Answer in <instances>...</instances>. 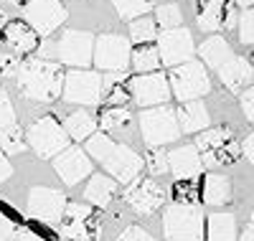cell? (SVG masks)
<instances>
[{"label": "cell", "mask_w": 254, "mask_h": 241, "mask_svg": "<svg viewBox=\"0 0 254 241\" xmlns=\"http://www.w3.org/2000/svg\"><path fill=\"white\" fill-rule=\"evenodd\" d=\"M64 79L66 74L61 71V63L46 61V59H28L20 63L15 74L18 92L31 102H54L64 92Z\"/></svg>", "instance_id": "1"}, {"label": "cell", "mask_w": 254, "mask_h": 241, "mask_svg": "<svg viewBox=\"0 0 254 241\" xmlns=\"http://www.w3.org/2000/svg\"><path fill=\"white\" fill-rule=\"evenodd\" d=\"M196 150L206 168L216 170L224 165H234L239 160L242 145L237 142L234 132L226 127H208L196 137Z\"/></svg>", "instance_id": "2"}, {"label": "cell", "mask_w": 254, "mask_h": 241, "mask_svg": "<svg viewBox=\"0 0 254 241\" xmlns=\"http://www.w3.org/2000/svg\"><path fill=\"white\" fill-rule=\"evenodd\" d=\"M163 234L168 241H203L206 218L198 206L173 203L163 213Z\"/></svg>", "instance_id": "3"}, {"label": "cell", "mask_w": 254, "mask_h": 241, "mask_svg": "<svg viewBox=\"0 0 254 241\" xmlns=\"http://www.w3.org/2000/svg\"><path fill=\"white\" fill-rule=\"evenodd\" d=\"M168 81H171L173 97L181 104L198 102L201 97L211 92V79L201 61H188V63H181V66H173L171 74H168Z\"/></svg>", "instance_id": "4"}, {"label": "cell", "mask_w": 254, "mask_h": 241, "mask_svg": "<svg viewBox=\"0 0 254 241\" xmlns=\"http://www.w3.org/2000/svg\"><path fill=\"white\" fill-rule=\"evenodd\" d=\"M140 132L147 145L163 147L181 137V124H178V112L168 104L142 109L140 115Z\"/></svg>", "instance_id": "5"}, {"label": "cell", "mask_w": 254, "mask_h": 241, "mask_svg": "<svg viewBox=\"0 0 254 241\" xmlns=\"http://www.w3.org/2000/svg\"><path fill=\"white\" fill-rule=\"evenodd\" d=\"M26 140L28 145L38 152L41 158H56L61 155L66 147H71V137L69 132L64 129L51 115L46 117H38L31 127H28V132H26Z\"/></svg>", "instance_id": "6"}, {"label": "cell", "mask_w": 254, "mask_h": 241, "mask_svg": "<svg viewBox=\"0 0 254 241\" xmlns=\"http://www.w3.org/2000/svg\"><path fill=\"white\" fill-rule=\"evenodd\" d=\"M61 97H64V102L84 104V107L99 104L104 97V76L99 71H89V69H71L66 74V79H64Z\"/></svg>", "instance_id": "7"}, {"label": "cell", "mask_w": 254, "mask_h": 241, "mask_svg": "<svg viewBox=\"0 0 254 241\" xmlns=\"http://www.w3.org/2000/svg\"><path fill=\"white\" fill-rule=\"evenodd\" d=\"M94 36L87 31H64L54 43V59L71 69H87L94 63Z\"/></svg>", "instance_id": "8"}, {"label": "cell", "mask_w": 254, "mask_h": 241, "mask_svg": "<svg viewBox=\"0 0 254 241\" xmlns=\"http://www.w3.org/2000/svg\"><path fill=\"white\" fill-rule=\"evenodd\" d=\"M94 63L99 71H127V66L132 63V46L130 38H122L117 33L99 36L94 41Z\"/></svg>", "instance_id": "9"}, {"label": "cell", "mask_w": 254, "mask_h": 241, "mask_svg": "<svg viewBox=\"0 0 254 241\" xmlns=\"http://www.w3.org/2000/svg\"><path fill=\"white\" fill-rule=\"evenodd\" d=\"M130 94H132V102L140 104L142 109L168 104L171 97H173L171 81H168V76L160 74V71L130 76Z\"/></svg>", "instance_id": "10"}, {"label": "cell", "mask_w": 254, "mask_h": 241, "mask_svg": "<svg viewBox=\"0 0 254 241\" xmlns=\"http://www.w3.org/2000/svg\"><path fill=\"white\" fill-rule=\"evenodd\" d=\"M23 18L41 38H46L66 20V8L61 0H31L23 8Z\"/></svg>", "instance_id": "11"}, {"label": "cell", "mask_w": 254, "mask_h": 241, "mask_svg": "<svg viewBox=\"0 0 254 241\" xmlns=\"http://www.w3.org/2000/svg\"><path fill=\"white\" fill-rule=\"evenodd\" d=\"M61 236L66 241H97L99 224L92 208L84 203H66L61 218Z\"/></svg>", "instance_id": "12"}, {"label": "cell", "mask_w": 254, "mask_h": 241, "mask_svg": "<svg viewBox=\"0 0 254 241\" xmlns=\"http://www.w3.org/2000/svg\"><path fill=\"white\" fill-rule=\"evenodd\" d=\"M158 51H160V61L163 66H181V63H188L196 54L193 38H190L188 28H168L158 36Z\"/></svg>", "instance_id": "13"}, {"label": "cell", "mask_w": 254, "mask_h": 241, "mask_svg": "<svg viewBox=\"0 0 254 241\" xmlns=\"http://www.w3.org/2000/svg\"><path fill=\"white\" fill-rule=\"evenodd\" d=\"M125 201L135 213L140 216H153L158 208H163L165 203V190L158 181L150 178H137L127 185L125 190Z\"/></svg>", "instance_id": "14"}, {"label": "cell", "mask_w": 254, "mask_h": 241, "mask_svg": "<svg viewBox=\"0 0 254 241\" xmlns=\"http://www.w3.org/2000/svg\"><path fill=\"white\" fill-rule=\"evenodd\" d=\"M69 198L56 188H46V185H38L31 190L28 195V213L38 221H46V224H56L64 218V211H66Z\"/></svg>", "instance_id": "15"}, {"label": "cell", "mask_w": 254, "mask_h": 241, "mask_svg": "<svg viewBox=\"0 0 254 241\" xmlns=\"http://www.w3.org/2000/svg\"><path fill=\"white\" fill-rule=\"evenodd\" d=\"M102 165H104V170H107V175H112L117 183L130 185L132 181L140 178V170H142L145 160L137 155L132 147L115 145V147L107 152V158L102 160Z\"/></svg>", "instance_id": "16"}, {"label": "cell", "mask_w": 254, "mask_h": 241, "mask_svg": "<svg viewBox=\"0 0 254 241\" xmlns=\"http://www.w3.org/2000/svg\"><path fill=\"white\" fill-rule=\"evenodd\" d=\"M54 170L66 185H76L79 181H84V178L92 175V160L87 155V150L66 147L61 155L54 158Z\"/></svg>", "instance_id": "17"}, {"label": "cell", "mask_w": 254, "mask_h": 241, "mask_svg": "<svg viewBox=\"0 0 254 241\" xmlns=\"http://www.w3.org/2000/svg\"><path fill=\"white\" fill-rule=\"evenodd\" d=\"M168 160H171V173L176 181H193L203 170V160L198 155L196 145H183V147L171 150Z\"/></svg>", "instance_id": "18"}, {"label": "cell", "mask_w": 254, "mask_h": 241, "mask_svg": "<svg viewBox=\"0 0 254 241\" xmlns=\"http://www.w3.org/2000/svg\"><path fill=\"white\" fill-rule=\"evenodd\" d=\"M219 79L229 92L242 94L244 89H249V86L254 84V66H252V61H247L242 56H234L229 63H224V66L219 69Z\"/></svg>", "instance_id": "19"}, {"label": "cell", "mask_w": 254, "mask_h": 241, "mask_svg": "<svg viewBox=\"0 0 254 241\" xmlns=\"http://www.w3.org/2000/svg\"><path fill=\"white\" fill-rule=\"evenodd\" d=\"M3 41H5V46H8L15 56H26V54H31V51L38 49V33H36L28 23H20V20L5 26Z\"/></svg>", "instance_id": "20"}, {"label": "cell", "mask_w": 254, "mask_h": 241, "mask_svg": "<svg viewBox=\"0 0 254 241\" xmlns=\"http://www.w3.org/2000/svg\"><path fill=\"white\" fill-rule=\"evenodd\" d=\"M117 195V181L112 178V175H92L87 188H84V201H89L92 206L97 208H107L110 201Z\"/></svg>", "instance_id": "21"}, {"label": "cell", "mask_w": 254, "mask_h": 241, "mask_svg": "<svg viewBox=\"0 0 254 241\" xmlns=\"http://www.w3.org/2000/svg\"><path fill=\"white\" fill-rule=\"evenodd\" d=\"M198 56L203 59L206 66L211 69H221L224 63H229L231 59H234V51H231V43L221 36H211L201 43V49H198Z\"/></svg>", "instance_id": "22"}, {"label": "cell", "mask_w": 254, "mask_h": 241, "mask_svg": "<svg viewBox=\"0 0 254 241\" xmlns=\"http://www.w3.org/2000/svg\"><path fill=\"white\" fill-rule=\"evenodd\" d=\"M178 124H181V132H203L208 129V109L203 102H186L178 109Z\"/></svg>", "instance_id": "23"}, {"label": "cell", "mask_w": 254, "mask_h": 241, "mask_svg": "<svg viewBox=\"0 0 254 241\" xmlns=\"http://www.w3.org/2000/svg\"><path fill=\"white\" fill-rule=\"evenodd\" d=\"M201 201L208 206H226L231 201V181L226 175L208 173L201 185Z\"/></svg>", "instance_id": "24"}, {"label": "cell", "mask_w": 254, "mask_h": 241, "mask_svg": "<svg viewBox=\"0 0 254 241\" xmlns=\"http://www.w3.org/2000/svg\"><path fill=\"white\" fill-rule=\"evenodd\" d=\"M226 0H198L196 3V23L201 31L211 33L224 26V13H226Z\"/></svg>", "instance_id": "25"}, {"label": "cell", "mask_w": 254, "mask_h": 241, "mask_svg": "<svg viewBox=\"0 0 254 241\" xmlns=\"http://www.w3.org/2000/svg\"><path fill=\"white\" fill-rule=\"evenodd\" d=\"M130 99H132V94H130V76H127V71H112L104 76L102 102H107L112 107H125Z\"/></svg>", "instance_id": "26"}, {"label": "cell", "mask_w": 254, "mask_h": 241, "mask_svg": "<svg viewBox=\"0 0 254 241\" xmlns=\"http://www.w3.org/2000/svg\"><path fill=\"white\" fill-rule=\"evenodd\" d=\"M237 218L231 213H211L206 218V241H237Z\"/></svg>", "instance_id": "27"}, {"label": "cell", "mask_w": 254, "mask_h": 241, "mask_svg": "<svg viewBox=\"0 0 254 241\" xmlns=\"http://www.w3.org/2000/svg\"><path fill=\"white\" fill-rule=\"evenodd\" d=\"M97 124H99V120H97L94 115L79 109V112H71V115L66 117V122H64V129L69 132L71 140H79V142H81V140H89V137L97 132Z\"/></svg>", "instance_id": "28"}, {"label": "cell", "mask_w": 254, "mask_h": 241, "mask_svg": "<svg viewBox=\"0 0 254 241\" xmlns=\"http://www.w3.org/2000/svg\"><path fill=\"white\" fill-rule=\"evenodd\" d=\"M132 66L137 74H153V71H160L163 61H160V51L153 43H145V46H137L132 51Z\"/></svg>", "instance_id": "29"}, {"label": "cell", "mask_w": 254, "mask_h": 241, "mask_svg": "<svg viewBox=\"0 0 254 241\" xmlns=\"http://www.w3.org/2000/svg\"><path fill=\"white\" fill-rule=\"evenodd\" d=\"M99 124H102V132H122V129H130L132 124V112L127 107H110L104 109L102 117H99Z\"/></svg>", "instance_id": "30"}, {"label": "cell", "mask_w": 254, "mask_h": 241, "mask_svg": "<svg viewBox=\"0 0 254 241\" xmlns=\"http://www.w3.org/2000/svg\"><path fill=\"white\" fill-rule=\"evenodd\" d=\"M158 38V20L150 15L135 18L130 23V41L137 43V46H145V43H153Z\"/></svg>", "instance_id": "31"}, {"label": "cell", "mask_w": 254, "mask_h": 241, "mask_svg": "<svg viewBox=\"0 0 254 241\" xmlns=\"http://www.w3.org/2000/svg\"><path fill=\"white\" fill-rule=\"evenodd\" d=\"M26 145H28L26 132L18 124H10L5 129H0V150H3L5 155H18V152L26 150Z\"/></svg>", "instance_id": "32"}, {"label": "cell", "mask_w": 254, "mask_h": 241, "mask_svg": "<svg viewBox=\"0 0 254 241\" xmlns=\"http://www.w3.org/2000/svg\"><path fill=\"white\" fill-rule=\"evenodd\" d=\"M120 18H142L147 15V10L153 8V0H112Z\"/></svg>", "instance_id": "33"}, {"label": "cell", "mask_w": 254, "mask_h": 241, "mask_svg": "<svg viewBox=\"0 0 254 241\" xmlns=\"http://www.w3.org/2000/svg\"><path fill=\"white\" fill-rule=\"evenodd\" d=\"M115 145H117V142H115L110 135H104V132H94V135L87 140V155L102 163L104 158H107V152H110Z\"/></svg>", "instance_id": "34"}, {"label": "cell", "mask_w": 254, "mask_h": 241, "mask_svg": "<svg viewBox=\"0 0 254 241\" xmlns=\"http://www.w3.org/2000/svg\"><path fill=\"white\" fill-rule=\"evenodd\" d=\"M145 168L150 170L153 175H165L171 173V160H168V152L163 147H153L145 155Z\"/></svg>", "instance_id": "35"}, {"label": "cell", "mask_w": 254, "mask_h": 241, "mask_svg": "<svg viewBox=\"0 0 254 241\" xmlns=\"http://www.w3.org/2000/svg\"><path fill=\"white\" fill-rule=\"evenodd\" d=\"M173 193H176V201L186 203V206H196L198 198H201V190H198V185L193 181H176Z\"/></svg>", "instance_id": "36"}, {"label": "cell", "mask_w": 254, "mask_h": 241, "mask_svg": "<svg viewBox=\"0 0 254 241\" xmlns=\"http://www.w3.org/2000/svg\"><path fill=\"white\" fill-rule=\"evenodd\" d=\"M155 20H158V26H163V31L168 28H181V10L178 5H160L155 10Z\"/></svg>", "instance_id": "37"}, {"label": "cell", "mask_w": 254, "mask_h": 241, "mask_svg": "<svg viewBox=\"0 0 254 241\" xmlns=\"http://www.w3.org/2000/svg\"><path fill=\"white\" fill-rule=\"evenodd\" d=\"M239 41L244 46H254V8H247L239 15Z\"/></svg>", "instance_id": "38"}, {"label": "cell", "mask_w": 254, "mask_h": 241, "mask_svg": "<svg viewBox=\"0 0 254 241\" xmlns=\"http://www.w3.org/2000/svg\"><path fill=\"white\" fill-rule=\"evenodd\" d=\"M15 124V109H13V102L8 97L5 89H0V129H5Z\"/></svg>", "instance_id": "39"}, {"label": "cell", "mask_w": 254, "mask_h": 241, "mask_svg": "<svg viewBox=\"0 0 254 241\" xmlns=\"http://www.w3.org/2000/svg\"><path fill=\"white\" fill-rule=\"evenodd\" d=\"M20 226L13 221V218L0 208V241H13V236H15V231H18Z\"/></svg>", "instance_id": "40"}, {"label": "cell", "mask_w": 254, "mask_h": 241, "mask_svg": "<svg viewBox=\"0 0 254 241\" xmlns=\"http://www.w3.org/2000/svg\"><path fill=\"white\" fill-rule=\"evenodd\" d=\"M20 69V61L15 54H0V76H15Z\"/></svg>", "instance_id": "41"}, {"label": "cell", "mask_w": 254, "mask_h": 241, "mask_svg": "<svg viewBox=\"0 0 254 241\" xmlns=\"http://www.w3.org/2000/svg\"><path fill=\"white\" fill-rule=\"evenodd\" d=\"M115 241H155V239L147 234L145 229H140V226H130V229H125Z\"/></svg>", "instance_id": "42"}, {"label": "cell", "mask_w": 254, "mask_h": 241, "mask_svg": "<svg viewBox=\"0 0 254 241\" xmlns=\"http://www.w3.org/2000/svg\"><path fill=\"white\" fill-rule=\"evenodd\" d=\"M239 104H242V112H244V117H247L249 122H254V84L249 86V89H244V92H242Z\"/></svg>", "instance_id": "43"}, {"label": "cell", "mask_w": 254, "mask_h": 241, "mask_svg": "<svg viewBox=\"0 0 254 241\" xmlns=\"http://www.w3.org/2000/svg\"><path fill=\"white\" fill-rule=\"evenodd\" d=\"M13 241H49V239L41 236V234L33 231V229H18L15 236H13Z\"/></svg>", "instance_id": "44"}, {"label": "cell", "mask_w": 254, "mask_h": 241, "mask_svg": "<svg viewBox=\"0 0 254 241\" xmlns=\"http://www.w3.org/2000/svg\"><path fill=\"white\" fill-rule=\"evenodd\" d=\"M239 26V13L234 5H226V13H224V28H237Z\"/></svg>", "instance_id": "45"}, {"label": "cell", "mask_w": 254, "mask_h": 241, "mask_svg": "<svg viewBox=\"0 0 254 241\" xmlns=\"http://www.w3.org/2000/svg\"><path fill=\"white\" fill-rule=\"evenodd\" d=\"M10 175H13V165H10V160L5 158V152L0 150V183H5Z\"/></svg>", "instance_id": "46"}, {"label": "cell", "mask_w": 254, "mask_h": 241, "mask_svg": "<svg viewBox=\"0 0 254 241\" xmlns=\"http://www.w3.org/2000/svg\"><path fill=\"white\" fill-rule=\"evenodd\" d=\"M242 152H244V158L254 165V132L244 140V145H242Z\"/></svg>", "instance_id": "47"}, {"label": "cell", "mask_w": 254, "mask_h": 241, "mask_svg": "<svg viewBox=\"0 0 254 241\" xmlns=\"http://www.w3.org/2000/svg\"><path fill=\"white\" fill-rule=\"evenodd\" d=\"M5 26H8V13H5L3 8H0V33L5 31Z\"/></svg>", "instance_id": "48"}, {"label": "cell", "mask_w": 254, "mask_h": 241, "mask_svg": "<svg viewBox=\"0 0 254 241\" xmlns=\"http://www.w3.org/2000/svg\"><path fill=\"white\" fill-rule=\"evenodd\" d=\"M237 241H254V229H247V231H244Z\"/></svg>", "instance_id": "49"}, {"label": "cell", "mask_w": 254, "mask_h": 241, "mask_svg": "<svg viewBox=\"0 0 254 241\" xmlns=\"http://www.w3.org/2000/svg\"><path fill=\"white\" fill-rule=\"evenodd\" d=\"M234 5H242V8H252L254 0H234Z\"/></svg>", "instance_id": "50"}, {"label": "cell", "mask_w": 254, "mask_h": 241, "mask_svg": "<svg viewBox=\"0 0 254 241\" xmlns=\"http://www.w3.org/2000/svg\"><path fill=\"white\" fill-rule=\"evenodd\" d=\"M3 3H8V5H23L26 0H3ZM26 5H28V3H26Z\"/></svg>", "instance_id": "51"}, {"label": "cell", "mask_w": 254, "mask_h": 241, "mask_svg": "<svg viewBox=\"0 0 254 241\" xmlns=\"http://www.w3.org/2000/svg\"><path fill=\"white\" fill-rule=\"evenodd\" d=\"M249 229H254V211H252V218H249Z\"/></svg>", "instance_id": "52"}, {"label": "cell", "mask_w": 254, "mask_h": 241, "mask_svg": "<svg viewBox=\"0 0 254 241\" xmlns=\"http://www.w3.org/2000/svg\"><path fill=\"white\" fill-rule=\"evenodd\" d=\"M252 66H254V56H252Z\"/></svg>", "instance_id": "53"}]
</instances>
